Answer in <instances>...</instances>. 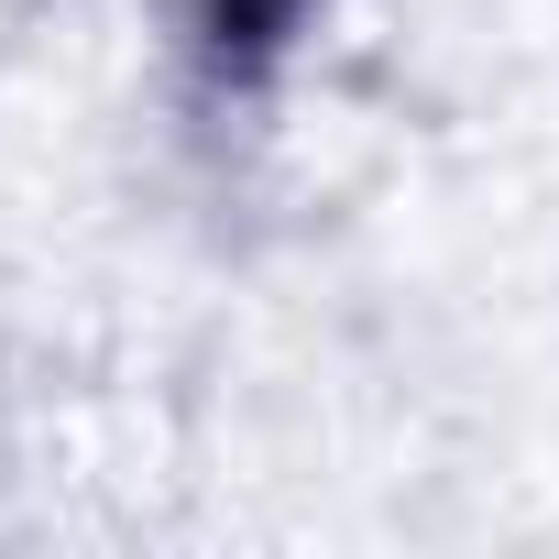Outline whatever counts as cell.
<instances>
[{
	"instance_id": "cell-1",
	"label": "cell",
	"mask_w": 559,
	"mask_h": 559,
	"mask_svg": "<svg viewBox=\"0 0 559 559\" xmlns=\"http://www.w3.org/2000/svg\"><path fill=\"white\" fill-rule=\"evenodd\" d=\"M319 23V0H187V67L209 88H263Z\"/></svg>"
}]
</instances>
